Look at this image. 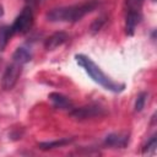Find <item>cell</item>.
<instances>
[{
	"mask_svg": "<svg viewBox=\"0 0 157 157\" xmlns=\"http://www.w3.org/2000/svg\"><path fill=\"white\" fill-rule=\"evenodd\" d=\"M97 0H92L81 5H72L66 7H56L47 12L45 17L50 22H76L80 21L85 15L90 13L98 6Z\"/></svg>",
	"mask_w": 157,
	"mask_h": 157,
	"instance_id": "1",
	"label": "cell"
},
{
	"mask_svg": "<svg viewBox=\"0 0 157 157\" xmlns=\"http://www.w3.org/2000/svg\"><path fill=\"white\" fill-rule=\"evenodd\" d=\"M75 59H76L77 64L85 69V71L90 75V77H91L94 82H97L98 85H101L102 87H104L105 90L118 93V92H121V91L125 88V85H124V83L114 82L113 80H110V78L101 70V67H99L96 63H93L88 56H86V55H83V54H76V55H75Z\"/></svg>",
	"mask_w": 157,
	"mask_h": 157,
	"instance_id": "2",
	"label": "cell"
},
{
	"mask_svg": "<svg viewBox=\"0 0 157 157\" xmlns=\"http://www.w3.org/2000/svg\"><path fill=\"white\" fill-rule=\"evenodd\" d=\"M33 23V13L31 7H25L21 13L16 17V20L13 21L11 28V33H18V34H25L29 31V28L32 27Z\"/></svg>",
	"mask_w": 157,
	"mask_h": 157,
	"instance_id": "3",
	"label": "cell"
},
{
	"mask_svg": "<svg viewBox=\"0 0 157 157\" xmlns=\"http://www.w3.org/2000/svg\"><path fill=\"white\" fill-rule=\"evenodd\" d=\"M104 114V108L98 105V104H90V105H85L81 108H76V109H71L70 112V117L77 120H83V119H90V118H94V117H101Z\"/></svg>",
	"mask_w": 157,
	"mask_h": 157,
	"instance_id": "4",
	"label": "cell"
},
{
	"mask_svg": "<svg viewBox=\"0 0 157 157\" xmlns=\"http://www.w3.org/2000/svg\"><path fill=\"white\" fill-rule=\"evenodd\" d=\"M21 66L22 65L17 63H12L5 69V72L1 78V87L4 90H11L15 86L18 76L21 75Z\"/></svg>",
	"mask_w": 157,
	"mask_h": 157,
	"instance_id": "5",
	"label": "cell"
},
{
	"mask_svg": "<svg viewBox=\"0 0 157 157\" xmlns=\"http://www.w3.org/2000/svg\"><path fill=\"white\" fill-rule=\"evenodd\" d=\"M104 144L115 148H124L129 144V134L125 132H113L105 136Z\"/></svg>",
	"mask_w": 157,
	"mask_h": 157,
	"instance_id": "6",
	"label": "cell"
},
{
	"mask_svg": "<svg viewBox=\"0 0 157 157\" xmlns=\"http://www.w3.org/2000/svg\"><path fill=\"white\" fill-rule=\"evenodd\" d=\"M53 107L56 109H72V102L64 94L58 92H52L48 96Z\"/></svg>",
	"mask_w": 157,
	"mask_h": 157,
	"instance_id": "7",
	"label": "cell"
},
{
	"mask_svg": "<svg viewBox=\"0 0 157 157\" xmlns=\"http://www.w3.org/2000/svg\"><path fill=\"white\" fill-rule=\"evenodd\" d=\"M66 39H67V34L65 32H55L54 34H52L50 37H48L45 39L44 48L47 50H54L55 48L64 44L66 42Z\"/></svg>",
	"mask_w": 157,
	"mask_h": 157,
	"instance_id": "8",
	"label": "cell"
},
{
	"mask_svg": "<svg viewBox=\"0 0 157 157\" xmlns=\"http://www.w3.org/2000/svg\"><path fill=\"white\" fill-rule=\"evenodd\" d=\"M140 18H141L140 11H131V10L128 11L126 21H125V29H126V34L128 36H132L134 34L135 28L140 22Z\"/></svg>",
	"mask_w": 157,
	"mask_h": 157,
	"instance_id": "9",
	"label": "cell"
},
{
	"mask_svg": "<svg viewBox=\"0 0 157 157\" xmlns=\"http://www.w3.org/2000/svg\"><path fill=\"white\" fill-rule=\"evenodd\" d=\"M12 59H13V63H17L20 65H23L26 63H28L31 59H32V54L28 52V49L26 48H17L13 54H12Z\"/></svg>",
	"mask_w": 157,
	"mask_h": 157,
	"instance_id": "10",
	"label": "cell"
},
{
	"mask_svg": "<svg viewBox=\"0 0 157 157\" xmlns=\"http://www.w3.org/2000/svg\"><path fill=\"white\" fill-rule=\"evenodd\" d=\"M72 139H60V140H56V141H49V142H40L38 144V147L40 150H52V148H55V147H60V146H64L69 142H71Z\"/></svg>",
	"mask_w": 157,
	"mask_h": 157,
	"instance_id": "11",
	"label": "cell"
},
{
	"mask_svg": "<svg viewBox=\"0 0 157 157\" xmlns=\"http://www.w3.org/2000/svg\"><path fill=\"white\" fill-rule=\"evenodd\" d=\"M11 34L12 33H11V28L10 27H7V26H1L0 27V50L5 49Z\"/></svg>",
	"mask_w": 157,
	"mask_h": 157,
	"instance_id": "12",
	"label": "cell"
},
{
	"mask_svg": "<svg viewBox=\"0 0 157 157\" xmlns=\"http://www.w3.org/2000/svg\"><path fill=\"white\" fill-rule=\"evenodd\" d=\"M156 147H157V137H156V135H153V136L150 139V141L146 144V146L144 147L142 153H144V155H146V153H147V155L155 153Z\"/></svg>",
	"mask_w": 157,
	"mask_h": 157,
	"instance_id": "13",
	"label": "cell"
},
{
	"mask_svg": "<svg viewBox=\"0 0 157 157\" xmlns=\"http://www.w3.org/2000/svg\"><path fill=\"white\" fill-rule=\"evenodd\" d=\"M146 98H147V93L146 92H141L137 98H136V102H135V112H141L145 107V103H146Z\"/></svg>",
	"mask_w": 157,
	"mask_h": 157,
	"instance_id": "14",
	"label": "cell"
},
{
	"mask_svg": "<svg viewBox=\"0 0 157 157\" xmlns=\"http://www.w3.org/2000/svg\"><path fill=\"white\" fill-rule=\"evenodd\" d=\"M142 2H144V0H126L128 9L131 11H140Z\"/></svg>",
	"mask_w": 157,
	"mask_h": 157,
	"instance_id": "15",
	"label": "cell"
},
{
	"mask_svg": "<svg viewBox=\"0 0 157 157\" xmlns=\"http://www.w3.org/2000/svg\"><path fill=\"white\" fill-rule=\"evenodd\" d=\"M104 18L103 17H99V18H97V20H94L93 22H92V25H91V32L92 33H96V32H98L101 28H102V26L104 25Z\"/></svg>",
	"mask_w": 157,
	"mask_h": 157,
	"instance_id": "16",
	"label": "cell"
},
{
	"mask_svg": "<svg viewBox=\"0 0 157 157\" xmlns=\"http://www.w3.org/2000/svg\"><path fill=\"white\" fill-rule=\"evenodd\" d=\"M26 1V4L31 7V6H36V5H38V4H40L43 0H25Z\"/></svg>",
	"mask_w": 157,
	"mask_h": 157,
	"instance_id": "17",
	"label": "cell"
},
{
	"mask_svg": "<svg viewBox=\"0 0 157 157\" xmlns=\"http://www.w3.org/2000/svg\"><path fill=\"white\" fill-rule=\"evenodd\" d=\"M4 15V7H2V5L0 4V17Z\"/></svg>",
	"mask_w": 157,
	"mask_h": 157,
	"instance_id": "18",
	"label": "cell"
},
{
	"mask_svg": "<svg viewBox=\"0 0 157 157\" xmlns=\"http://www.w3.org/2000/svg\"><path fill=\"white\" fill-rule=\"evenodd\" d=\"M152 1H155V0H152Z\"/></svg>",
	"mask_w": 157,
	"mask_h": 157,
	"instance_id": "19",
	"label": "cell"
}]
</instances>
